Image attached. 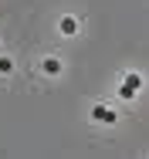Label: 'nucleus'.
<instances>
[{"mask_svg": "<svg viewBox=\"0 0 149 159\" xmlns=\"http://www.w3.org/2000/svg\"><path fill=\"white\" fill-rule=\"evenodd\" d=\"M91 119H98V122H115V112L105 108V105H98V108H91Z\"/></svg>", "mask_w": 149, "mask_h": 159, "instance_id": "obj_2", "label": "nucleus"}, {"mask_svg": "<svg viewBox=\"0 0 149 159\" xmlns=\"http://www.w3.org/2000/svg\"><path fill=\"white\" fill-rule=\"evenodd\" d=\"M139 88H142V78H139V75H125V81H122L119 95H122V98H132Z\"/></svg>", "mask_w": 149, "mask_h": 159, "instance_id": "obj_1", "label": "nucleus"}, {"mask_svg": "<svg viewBox=\"0 0 149 159\" xmlns=\"http://www.w3.org/2000/svg\"><path fill=\"white\" fill-rule=\"evenodd\" d=\"M44 71H48V75H58V71H61V64L54 61V58H48V61H44Z\"/></svg>", "mask_w": 149, "mask_h": 159, "instance_id": "obj_4", "label": "nucleus"}, {"mask_svg": "<svg viewBox=\"0 0 149 159\" xmlns=\"http://www.w3.org/2000/svg\"><path fill=\"white\" fill-rule=\"evenodd\" d=\"M78 31V20H75V17H64V20H61V34H75Z\"/></svg>", "mask_w": 149, "mask_h": 159, "instance_id": "obj_3", "label": "nucleus"}]
</instances>
